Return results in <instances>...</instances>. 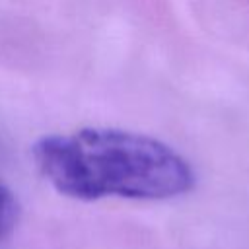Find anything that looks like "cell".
I'll use <instances>...</instances> for the list:
<instances>
[{
    "instance_id": "1",
    "label": "cell",
    "mask_w": 249,
    "mask_h": 249,
    "mask_svg": "<svg viewBox=\"0 0 249 249\" xmlns=\"http://www.w3.org/2000/svg\"><path fill=\"white\" fill-rule=\"evenodd\" d=\"M33 160L64 196L165 200L195 187V171L171 146L119 128H80L39 138Z\"/></svg>"
},
{
    "instance_id": "2",
    "label": "cell",
    "mask_w": 249,
    "mask_h": 249,
    "mask_svg": "<svg viewBox=\"0 0 249 249\" xmlns=\"http://www.w3.org/2000/svg\"><path fill=\"white\" fill-rule=\"evenodd\" d=\"M19 220V202L16 195L0 183V241L6 239L18 226Z\"/></svg>"
}]
</instances>
